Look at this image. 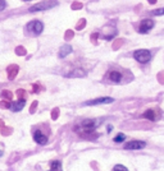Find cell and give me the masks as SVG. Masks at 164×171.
<instances>
[{"instance_id": "obj_1", "label": "cell", "mask_w": 164, "mask_h": 171, "mask_svg": "<svg viewBox=\"0 0 164 171\" xmlns=\"http://www.w3.org/2000/svg\"><path fill=\"white\" fill-rule=\"evenodd\" d=\"M133 57H135L138 63H141V64H146V63H149L150 59H151V52L149 50L141 49V50H137L133 52Z\"/></svg>"}, {"instance_id": "obj_2", "label": "cell", "mask_w": 164, "mask_h": 171, "mask_svg": "<svg viewBox=\"0 0 164 171\" xmlns=\"http://www.w3.org/2000/svg\"><path fill=\"white\" fill-rule=\"evenodd\" d=\"M53 7H55V3H53V1H41V3H39V4L32 5L28 10L31 13L42 12V10H48V9H50V8H53Z\"/></svg>"}, {"instance_id": "obj_3", "label": "cell", "mask_w": 164, "mask_h": 171, "mask_svg": "<svg viewBox=\"0 0 164 171\" xmlns=\"http://www.w3.org/2000/svg\"><path fill=\"white\" fill-rule=\"evenodd\" d=\"M27 29L34 36H39L44 31V24L40 21H32L27 24Z\"/></svg>"}, {"instance_id": "obj_4", "label": "cell", "mask_w": 164, "mask_h": 171, "mask_svg": "<svg viewBox=\"0 0 164 171\" xmlns=\"http://www.w3.org/2000/svg\"><path fill=\"white\" fill-rule=\"evenodd\" d=\"M97 123H99V121L91 120V119L83 120V121H82V124H81L82 132H85V133H90V132H92V130H94V129L97 126Z\"/></svg>"}, {"instance_id": "obj_5", "label": "cell", "mask_w": 164, "mask_h": 171, "mask_svg": "<svg viewBox=\"0 0 164 171\" xmlns=\"http://www.w3.org/2000/svg\"><path fill=\"white\" fill-rule=\"evenodd\" d=\"M153 27H154V21L153 19H144L138 26V32L140 33H147Z\"/></svg>"}, {"instance_id": "obj_6", "label": "cell", "mask_w": 164, "mask_h": 171, "mask_svg": "<svg viewBox=\"0 0 164 171\" xmlns=\"http://www.w3.org/2000/svg\"><path fill=\"white\" fill-rule=\"evenodd\" d=\"M144 147H146V143L142 140H131L124 146L126 150H142Z\"/></svg>"}, {"instance_id": "obj_7", "label": "cell", "mask_w": 164, "mask_h": 171, "mask_svg": "<svg viewBox=\"0 0 164 171\" xmlns=\"http://www.w3.org/2000/svg\"><path fill=\"white\" fill-rule=\"evenodd\" d=\"M113 101H114V100H113L112 97H100V98H95V100L86 101V102H85V105H86V106H90V105L95 106V105H101V104H112Z\"/></svg>"}, {"instance_id": "obj_8", "label": "cell", "mask_w": 164, "mask_h": 171, "mask_svg": "<svg viewBox=\"0 0 164 171\" xmlns=\"http://www.w3.org/2000/svg\"><path fill=\"white\" fill-rule=\"evenodd\" d=\"M34 139H35V142H36L37 144H41V146H44V144L48 143V137H46L41 130H35L34 132Z\"/></svg>"}, {"instance_id": "obj_9", "label": "cell", "mask_w": 164, "mask_h": 171, "mask_svg": "<svg viewBox=\"0 0 164 171\" xmlns=\"http://www.w3.org/2000/svg\"><path fill=\"white\" fill-rule=\"evenodd\" d=\"M108 78H109V81L113 82V83H119V82L122 81V74L117 70H112L108 73Z\"/></svg>"}, {"instance_id": "obj_10", "label": "cell", "mask_w": 164, "mask_h": 171, "mask_svg": "<svg viewBox=\"0 0 164 171\" xmlns=\"http://www.w3.org/2000/svg\"><path fill=\"white\" fill-rule=\"evenodd\" d=\"M24 100H19V101H17V102H13V104H10V107L9 109L12 110V111H14V112H17V111H21L22 109L24 107Z\"/></svg>"}, {"instance_id": "obj_11", "label": "cell", "mask_w": 164, "mask_h": 171, "mask_svg": "<svg viewBox=\"0 0 164 171\" xmlns=\"http://www.w3.org/2000/svg\"><path fill=\"white\" fill-rule=\"evenodd\" d=\"M142 118H145V119H147V120H151V121H157L158 115H157V112H155L154 110H147V111L144 112Z\"/></svg>"}, {"instance_id": "obj_12", "label": "cell", "mask_w": 164, "mask_h": 171, "mask_svg": "<svg viewBox=\"0 0 164 171\" xmlns=\"http://www.w3.org/2000/svg\"><path fill=\"white\" fill-rule=\"evenodd\" d=\"M72 52V46L71 45H63L60 51H59V56L60 57H65L67 55H69Z\"/></svg>"}, {"instance_id": "obj_13", "label": "cell", "mask_w": 164, "mask_h": 171, "mask_svg": "<svg viewBox=\"0 0 164 171\" xmlns=\"http://www.w3.org/2000/svg\"><path fill=\"white\" fill-rule=\"evenodd\" d=\"M17 71H18V67L17 65H10L8 68V74H9V79H14L15 75H17Z\"/></svg>"}, {"instance_id": "obj_14", "label": "cell", "mask_w": 164, "mask_h": 171, "mask_svg": "<svg viewBox=\"0 0 164 171\" xmlns=\"http://www.w3.org/2000/svg\"><path fill=\"white\" fill-rule=\"evenodd\" d=\"M50 166H51V171H60L62 164L59 161H53L50 164Z\"/></svg>"}, {"instance_id": "obj_15", "label": "cell", "mask_w": 164, "mask_h": 171, "mask_svg": "<svg viewBox=\"0 0 164 171\" xmlns=\"http://www.w3.org/2000/svg\"><path fill=\"white\" fill-rule=\"evenodd\" d=\"M83 75H85V71L82 70V69H77V70L72 71L68 77H83Z\"/></svg>"}, {"instance_id": "obj_16", "label": "cell", "mask_w": 164, "mask_h": 171, "mask_svg": "<svg viewBox=\"0 0 164 171\" xmlns=\"http://www.w3.org/2000/svg\"><path fill=\"white\" fill-rule=\"evenodd\" d=\"M124 139H126V136L123 133H119V134H117V136L114 137V142H116V143H121Z\"/></svg>"}, {"instance_id": "obj_17", "label": "cell", "mask_w": 164, "mask_h": 171, "mask_svg": "<svg viewBox=\"0 0 164 171\" xmlns=\"http://www.w3.org/2000/svg\"><path fill=\"white\" fill-rule=\"evenodd\" d=\"M150 14H153V15H163V14H164V8H160V9L153 10Z\"/></svg>"}, {"instance_id": "obj_18", "label": "cell", "mask_w": 164, "mask_h": 171, "mask_svg": "<svg viewBox=\"0 0 164 171\" xmlns=\"http://www.w3.org/2000/svg\"><path fill=\"white\" fill-rule=\"evenodd\" d=\"M82 7H83V5H82V3H78V1H75V3L72 4V9H73V10L82 9Z\"/></svg>"}, {"instance_id": "obj_19", "label": "cell", "mask_w": 164, "mask_h": 171, "mask_svg": "<svg viewBox=\"0 0 164 171\" xmlns=\"http://www.w3.org/2000/svg\"><path fill=\"white\" fill-rule=\"evenodd\" d=\"M113 171H128L127 167H124L123 165H116V166L113 167Z\"/></svg>"}, {"instance_id": "obj_20", "label": "cell", "mask_w": 164, "mask_h": 171, "mask_svg": "<svg viewBox=\"0 0 164 171\" xmlns=\"http://www.w3.org/2000/svg\"><path fill=\"white\" fill-rule=\"evenodd\" d=\"M85 26H86V19H81V21L78 22V24L76 26V28H77V29H82Z\"/></svg>"}, {"instance_id": "obj_21", "label": "cell", "mask_w": 164, "mask_h": 171, "mask_svg": "<svg viewBox=\"0 0 164 171\" xmlns=\"http://www.w3.org/2000/svg\"><path fill=\"white\" fill-rule=\"evenodd\" d=\"M1 95L4 96L5 98H8V100H12V97H13L12 92H9V91H3V93H1Z\"/></svg>"}, {"instance_id": "obj_22", "label": "cell", "mask_w": 164, "mask_h": 171, "mask_svg": "<svg viewBox=\"0 0 164 171\" xmlns=\"http://www.w3.org/2000/svg\"><path fill=\"white\" fill-rule=\"evenodd\" d=\"M73 31H71V29H68L67 32H65V40H69V38H72L73 37Z\"/></svg>"}, {"instance_id": "obj_23", "label": "cell", "mask_w": 164, "mask_h": 171, "mask_svg": "<svg viewBox=\"0 0 164 171\" xmlns=\"http://www.w3.org/2000/svg\"><path fill=\"white\" fill-rule=\"evenodd\" d=\"M15 52L19 54V55H24V54H26V50H24L23 47H17V49H15Z\"/></svg>"}, {"instance_id": "obj_24", "label": "cell", "mask_w": 164, "mask_h": 171, "mask_svg": "<svg viewBox=\"0 0 164 171\" xmlns=\"http://www.w3.org/2000/svg\"><path fill=\"white\" fill-rule=\"evenodd\" d=\"M5 7H7V3H5V0H0V12H1V10H4Z\"/></svg>"}, {"instance_id": "obj_25", "label": "cell", "mask_w": 164, "mask_h": 171, "mask_svg": "<svg viewBox=\"0 0 164 171\" xmlns=\"http://www.w3.org/2000/svg\"><path fill=\"white\" fill-rule=\"evenodd\" d=\"M0 106H1L3 109H9L10 104H8V102H0Z\"/></svg>"}, {"instance_id": "obj_26", "label": "cell", "mask_w": 164, "mask_h": 171, "mask_svg": "<svg viewBox=\"0 0 164 171\" xmlns=\"http://www.w3.org/2000/svg\"><path fill=\"white\" fill-rule=\"evenodd\" d=\"M96 37H97V33H94V35L91 36V40H92V41H94V42H95V41H96Z\"/></svg>"}, {"instance_id": "obj_27", "label": "cell", "mask_w": 164, "mask_h": 171, "mask_svg": "<svg viewBox=\"0 0 164 171\" xmlns=\"http://www.w3.org/2000/svg\"><path fill=\"white\" fill-rule=\"evenodd\" d=\"M56 115H58V110H54V112H53V119H56Z\"/></svg>"}, {"instance_id": "obj_28", "label": "cell", "mask_w": 164, "mask_h": 171, "mask_svg": "<svg viewBox=\"0 0 164 171\" xmlns=\"http://www.w3.org/2000/svg\"><path fill=\"white\" fill-rule=\"evenodd\" d=\"M36 105H37V102H34V105H32V109H31V112L35 111V107H36Z\"/></svg>"}, {"instance_id": "obj_29", "label": "cell", "mask_w": 164, "mask_h": 171, "mask_svg": "<svg viewBox=\"0 0 164 171\" xmlns=\"http://www.w3.org/2000/svg\"><path fill=\"white\" fill-rule=\"evenodd\" d=\"M147 1L151 3V4H155V3H157V0H147Z\"/></svg>"}, {"instance_id": "obj_30", "label": "cell", "mask_w": 164, "mask_h": 171, "mask_svg": "<svg viewBox=\"0 0 164 171\" xmlns=\"http://www.w3.org/2000/svg\"><path fill=\"white\" fill-rule=\"evenodd\" d=\"M112 132V125H108V133H110Z\"/></svg>"}, {"instance_id": "obj_31", "label": "cell", "mask_w": 164, "mask_h": 171, "mask_svg": "<svg viewBox=\"0 0 164 171\" xmlns=\"http://www.w3.org/2000/svg\"><path fill=\"white\" fill-rule=\"evenodd\" d=\"M24 1H30V0H24Z\"/></svg>"}, {"instance_id": "obj_32", "label": "cell", "mask_w": 164, "mask_h": 171, "mask_svg": "<svg viewBox=\"0 0 164 171\" xmlns=\"http://www.w3.org/2000/svg\"><path fill=\"white\" fill-rule=\"evenodd\" d=\"M0 154H1V152H0Z\"/></svg>"}, {"instance_id": "obj_33", "label": "cell", "mask_w": 164, "mask_h": 171, "mask_svg": "<svg viewBox=\"0 0 164 171\" xmlns=\"http://www.w3.org/2000/svg\"><path fill=\"white\" fill-rule=\"evenodd\" d=\"M50 171H51V170H50Z\"/></svg>"}]
</instances>
